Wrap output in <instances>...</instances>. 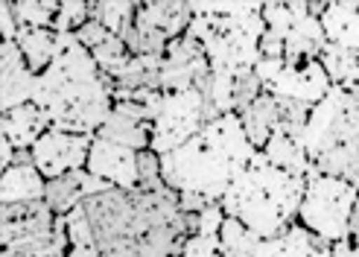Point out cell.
Masks as SVG:
<instances>
[{
	"mask_svg": "<svg viewBox=\"0 0 359 257\" xmlns=\"http://www.w3.org/2000/svg\"><path fill=\"white\" fill-rule=\"evenodd\" d=\"M97 249L102 257H178L199 234V213H184L178 193L167 185L155 190H105L85 199Z\"/></svg>",
	"mask_w": 359,
	"mask_h": 257,
	"instance_id": "cell-1",
	"label": "cell"
},
{
	"mask_svg": "<svg viewBox=\"0 0 359 257\" xmlns=\"http://www.w3.org/2000/svg\"><path fill=\"white\" fill-rule=\"evenodd\" d=\"M117 82L102 73L74 32H56V59L39 77L32 103L50 114L53 128L97 135L114 108Z\"/></svg>",
	"mask_w": 359,
	"mask_h": 257,
	"instance_id": "cell-2",
	"label": "cell"
},
{
	"mask_svg": "<svg viewBox=\"0 0 359 257\" xmlns=\"http://www.w3.org/2000/svg\"><path fill=\"white\" fill-rule=\"evenodd\" d=\"M255 155L257 150L251 146L240 114H222L175 152L161 155V178L175 193H196L213 205L222 202Z\"/></svg>",
	"mask_w": 359,
	"mask_h": 257,
	"instance_id": "cell-3",
	"label": "cell"
},
{
	"mask_svg": "<svg viewBox=\"0 0 359 257\" xmlns=\"http://www.w3.org/2000/svg\"><path fill=\"white\" fill-rule=\"evenodd\" d=\"M304 190H307V178L278 170L263 152H257L234 178L219 205L260 240H272L298 223Z\"/></svg>",
	"mask_w": 359,
	"mask_h": 257,
	"instance_id": "cell-4",
	"label": "cell"
},
{
	"mask_svg": "<svg viewBox=\"0 0 359 257\" xmlns=\"http://www.w3.org/2000/svg\"><path fill=\"white\" fill-rule=\"evenodd\" d=\"M219 117L222 114L202 94V88L175 91V94H164L161 91V97L152 105H147V120L152 123L149 150L155 155H170L178 146H184L193 135H199L208 123Z\"/></svg>",
	"mask_w": 359,
	"mask_h": 257,
	"instance_id": "cell-5",
	"label": "cell"
},
{
	"mask_svg": "<svg viewBox=\"0 0 359 257\" xmlns=\"http://www.w3.org/2000/svg\"><path fill=\"white\" fill-rule=\"evenodd\" d=\"M4 249L21 257H67L70 240L65 216H56L50 205L27 202V205H4Z\"/></svg>",
	"mask_w": 359,
	"mask_h": 257,
	"instance_id": "cell-6",
	"label": "cell"
},
{
	"mask_svg": "<svg viewBox=\"0 0 359 257\" xmlns=\"http://www.w3.org/2000/svg\"><path fill=\"white\" fill-rule=\"evenodd\" d=\"M359 199V187L336 176L313 173L298 211V223L327 243H339L351 237V216Z\"/></svg>",
	"mask_w": 359,
	"mask_h": 257,
	"instance_id": "cell-7",
	"label": "cell"
},
{
	"mask_svg": "<svg viewBox=\"0 0 359 257\" xmlns=\"http://www.w3.org/2000/svg\"><path fill=\"white\" fill-rule=\"evenodd\" d=\"M91 135H70V132H59V128H50V132L32 146V161L39 173L53 181L62 178L67 173H76L88 167V152H91Z\"/></svg>",
	"mask_w": 359,
	"mask_h": 257,
	"instance_id": "cell-8",
	"label": "cell"
},
{
	"mask_svg": "<svg viewBox=\"0 0 359 257\" xmlns=\"http://www.w3.org/2000/svg\"><path fill=\"white\" fill-rule=\"evenodd\" d=\"M210 77V62L205 44L182 35L167 44L164 53V67H161V91L164 94H175V91H190L202 88Z\"/></svg>",
	"mask_w": 359,
	"mask_h": 257,
	"instance_id": "cell-9",
	"label": "cell"
},
{
	"mask_svg": "<svg viewBox=\"0 0 359 257\" xmlns=\"http://www.w3.org/2000/svg\"><path fill=\"white\" fill-rule=\"evenodd\" d=\"M137 155L129 146L111 143L105 138L94 135L91 152H88V173L102 178L105 185H111L117 190H137L140 187V173H137Z\"/></svg>",
	"mask_w": 359,
	"mask_h": 257,
	"instance_id": "cell-10",
	"label": "cell"
},
{
	"mask_svg": "<svg viewBox=\"0 0 359 257\" xmlns=\"http://www.w3.org/2000/svg\"><path fill=\"white\" fill-rule=\"evenodd\" d=\"M330 77L321 62H307V65H298V67H290L286 65L280 70V77L266 88V94L272 97H280V100H295V103H304L316 108L321 100L330 94Z\"/></svg>",
	"mask_w": 359,
	"mask_h": 257,
	"instance_id": "cell-11",
	"label": "cell"
},
{
	"mask_svg": "<svg viewBox=\"0 0 359 257\" xmlns=\"http://www.w3.org/2000/svg\"><path fill=\"white\" fill-rule=\"evenodd\" d=\"M97 138H105L111 143L129 146L135 152H147L152 146V123L147 120V108L135 100L114 103L109 120L100 126Z\"/></svg>",
	"mask_w": 359,
	"mask_h": 257,
	"instance_id": "cell-12",
	"label": "cell"
},
{
	"mask_svg": "<svg viewBox=\"0 0 359 257\" xmlns=\"http://www.w3.org/2000/svg\"><path fill=\"white\" fill-rule=\"evenodd\" d=\"M105 190H111V185H105L102 178L91 176L88 170H76V173H67L62 178L47 181L44 202H47L50 211L56 213V216H67L74 208L85 205V199L100 196Z\"/></svg>",
	"mask_w": 359,
	"mask_h": 257,
	"instance_id": "cell-13",
	"label": "cell"
},
{
	"mask_svg": "<svg viewBox=\"0 0 359 257\" xmlns=\"http://www.w3.org/2000/svg\"><path fill=\"white\" fill-rule=\"evenodd\" d=\"M0 67H4V88H0V94H4V112H12V108H18V105L32 103L39 77L29 70L21 47H18L15 41H4Z\"/></svg>",
	"mask_w": 359,
	"mask_h": 257,
	"instance_id": "cell-14",
	"label": "cell"
},
{
	"mask_svg": "<svg viewBox=\"0 0 359 257\" xmlns=\"http://www.w3.org/2000/svg\"><path fill=\"white\" fill-rule=\"evenodd\" d=\"M50 128H53L50 114L35 103H27V105L12 108V112H4V138L15 146V150H32Z\"/></svg>",
	"mask_w": 359,
	"mask_h": 257,
	"instance_id": "cell-15",
	"label": "cell"
},
{
	"mask_svg": "<svg viewBox=\"0 0 359 257\" xmlns=\"http://www.w3.org/2000/svg\"><path fill=\"white\" fill-rule=\"evenodd\" d=\"M190 21H193L190 4H182V0H147V4H140L135 24L152 27L158 32H164L170 41H175L187 32Z\"/></svg>",
	"mask_w": 359,
	"mask_h": 257,
	"instance_id": "cell-16",
	"label": "cell"
},
{
	"mask_svg": "<svg viewBox=\"0 0 359 257\" xmlns=\"http://www.w3.org/2000/svg\"><path fill=\"white\" fill-rule=\"evenodd\" d=\"M321 27L330 44L359 53V0H333L321 15Z\"/></svg>",
	"mask_w": 359,
	"mask_h": 257,
	"instance_id": "cell-17",
	"label": "cell"
},
{
	"mask_svg": "<svg viewBox=\"0 0 359 257\" xmlns=\"http://www.w3.org/2000/svg\"><path fill=\"white\" fill-rule=\"evenodd\" d=\"M240 120H243V128L245 135L251 140V146H255L257 152L266 150V143L272 140V135L278 132L280 126V108H278V100L272 94H263L251 103L248 108H243L240 112Z\"/></svg>",
	"mask_w": 359,
	"mask_h": 257,
	"instance_id": "cell-18",
	"label": "cell"
},
{
	"mask_svg": "<svg viewBox=\"0 0 359 257\" xmlns=\"http://www.w3.org/2000/svg\"><path fill=\"white\" fill-rule=\"evenodd\" d=\"M4 205H27V202H41L47 193V178L39 173L35 164H15L4 170Z\"/></svg>",
	"mask_w": 359,
	"mask_h": 257,
	"instance_id": "cell-19",
	"label": "cell"
},
{
	"mask_svg": "<svg viewBox=\"0 0 359 257\" xmlns=\"http://www.w3.org/2000/svg\"><path fill=\"white\" fill-rule=\"evenodd\" d=\"M327 240H321L313 231H307L301 223L290 225L280 237H272V240H260L255 257H310L318 246H325Z\"/></svg>",
	"mask_w": 359,
	"mask_h": 257,
	"instance_id": "cell-20",
	"label": "cell"
},
{
	"mask_svg": "<svg viewBox=\"0 0 359 257\" xmlns=\"http://www.w3.org/2000/svg\"><path fill=\"white\" fill-rule=\"evenodd\" d=\"M263 155L269 158V164H275L278 170H286V173H292V176L310 178V176L316 173L310 155L304 152V146H301L295 138H290L286 132H280V128L272 135V140L266 143Z\"/></svg>",
	"mask_w": 359,
	"mask_h": 257,
	"instance_id": "cell-21",
	"label": "cell"
},
{
	"mask_svg": "<svg viewBox=\"0 0 359 257\" xmlns=\"http://www.w3.org/2000/svg\"><path fill=\"white\" fill-rule=\"evenodd\" d=\"M15 44L21 47L24 59H27V65H29V70L35 73V77H41V73L53 65V59H56V32H53V29L21 27Z\"/></svg>",
	"mask_w": 359,
	"mask_h": 257,
	"instance_id": "cell-22",
	"label": "cell"
},
{
	"mask_svg": "<svg viewBox=\"0 0 359 257\" xmlns=\"http://www.w3.org/2000/svg\"><path fill=\"white\" fill-rule=\"evenodd\" d=\"M140 4L132 0H91V21L102 24L111 35H123L137 21Z\"/></svg>",
	"mask_w": 359,
	"mask_h": 257,
	"instance_id": "cell-23",
	"label": "cell"
},
{
	"mask_svg": "<svg viewBox=\"0 0 359 257\" xmlns=\"http://www.w3.org/2000/svg\"><path fill=\"white\" fill-rule=\"evenodd\" d=\"M62 0H12L15 18L21 27L29 29H53Z\"/></svg>",
	"mask_w": 359,
	"mask_h": 257,
	"instance_id": "cell-24",
	"label": "cell"
},
{
	"mask_svg": "<svg viewBox=\"0 0 359 257\" xmlns=\"http://www.w3.org/2000/svg\"><path fill=\"white\" fill-rule=\"evenodd\" d=\"M219 243H222V251L228 257H255V251L260 246V237L255 231H248L240 219L228 216L222 231H219Z\"/></svg>",
	"mask_w": 359,
	"mask_h": 257,
	"instance_id": "cell-25",
	"label": "cell"
},
{
	"mask_svg": "<svg viewBox=\"0 0 359 257\" xmlns=\"http://www.w3.org/2000/svg\"><path fill=\"white\" fill-rule=\"evenodd\" d=\"M88 21H91V4L85 0H62L59 15L53 21V32H79Z\"/></svg>",
	"mask_w": 359,
	"mask_h": 257,
	"instance_id": "cell-26",
	"label": "cell"
},
{
	"mask_svg": "<svg viewBox=\"0 0 359 257\" xmlns=\"http://www.w3.org/2000/svg\"><path fill=\"white\" fill-rule=\"evenodd\" d=\"M65 225H67V240L70 249H79V246H97V237H94V225H91V216H88L85 205L74 208L65 216Z\"/></svg>",
	"mask_w": 359,
	"mask_h": 257,
	"instance_id": "cell-27",
	"label": "cell"
},
{
	"mask_svg": "<svg viewBox=\"0 0 359 257\" xmlns=\"http://www.w3.org/2000/svg\"><path fill=\"white\" fill-rule=\"evenodd\" d=\"M260 94H263V85L257 79L255 67H251V70H240L237 77H234V112L240 114L243 108H248Z\"/></svg>",
	"mask_w": 359,
	"mask_h": 257,
	"instance_id": "cell-28",
	"label": "cell"
},
{
	"mask_svg": "<svg viewBox=\"0 0 359 257\" xmlns=\"http://www.w3.org/2000/svg\"><path fill=\"white\" fill-rule=\"evenodd\" d=\"M263 21H266V29L275 32L278 39L286 41L292 24H295V12L290 9V4H266L263 6Z\"/></svg>",
	"mask_w": 359,
	"mask_h": 257,
	"instance_id": "cell-29",
	"label": "cell"
},
{
	"mask_svg": "<svg viewBox=\"0 0 359 257\" xmlns=\"http://www.w3.org/2000/svg\"><path fill=\"white\" fill-rule=\"evenodd\" d=\"M178 257H228L222 251V243H219V237H202V234H196L187 240V246L182 249V254Z\"/></svg>",
	"mask_w": 359,
	"mask_h": 257,
	"instance_id": "cell-30",
	"label": "cell"
},
{
	"mask_svg": "<svg viewBox=\"0 0 359 257\" xmlns=\"http://www.w3.org/2000/svg\"><path fill=\"white\" fill-rule=\"evenodd\" d=\"M225 219H228L225 208L219 205V202H213V205H208V208L199 213V234H202V237H219Z\"/></svg>",
	"mask_w": 359,
	"mask_h": 257,
	"instance_id": "cell-31",
	"label": "cell"
},
{
	"mask_svg": "<svg viewBox=\"0 0 359 257\" xmlns=\"http://www.w3.org/2000/svg\"><path fill=\"white\" fill-rule=\"evenodd\" d=\"M76 39H79V44H82L88 53H91V50H97L100 44L109 41V39H111V32L105 29L102 24H97V21H88V24L76 32Z\"/></svg>",
	"mask_w": 359,
	"mask_h": 257,
	"instance_id": "cell-32",
	"label": "cell"
},
{
	"mask_svg": "<svg viewBox=\"0 0 359 257\" xmlns=\"http://www.w3.org/2000/svg\"><path fill=\"white\" fill-rule=\"evenodd\" d=\"M283 67H286L283 59H260V62L255 65V73H257V79H260L263 91L280 77V70H283Z\"/></svg>",
	"mask_w": 359,
	"mask_h": 257,
	"instance_id": "cell-33",
	"label": "cell"
},
{
	"mask_svg": "<svg viewBox=\"0 0 359 257\" xmlns=\"http://www.w3.org/2000/svg\"><path fill=\"white\" fill-rule=\"evenodd\" d=\"M0 27H4V41H15L18 32H21V24H18L15 9H12V0L0 4Z\"/></svg>",
	"mask_w": 359,
	"mask_h": 257,
	"instance_id": "cell-34",
	"label": "cell"
},
{
	"mask_svg": "<svg viewBox=\"0 0 359 257\" xmlns=\"http://www.w3.org/2000/svg\"><path fill=\"white\" fill-rule=\"evenodd\" d=\"M283 50H286V44H283V39H278L275 32H263V39H260V56L263 59H283Z\"/></svg>",
	"mask_w": 359,
	"mask_h": 257,
	"instance_id": "cell-35",
	"label": "cell"
},
{
	"mask_svg": "<svg viewBox=\"0 0 359 257\" xmlns=\"http://www.w3.org/2000/svg\"><path fill=\"white\" fill-rule=\"evenodd\" d=\"M333 257H359V243H353V240L333 243Z\"/></svg>",
	"mask_w": 359,
	"mask_h": 257,
	"instance_id": "cell-36",
	"label": "cell"
},
{
	"mask_svg": "<svg viewBox=\"0 0 359 257\" xmlns=\"http://www.w3.org/2000/svg\"><path fill=\"white\" fill-rule=\"evenodd\" d=\"M67 257H102L97 246H79V249H70Z\"/></svg>",
	"mask_w": 359,
	"mask_h": 257,
	"instance_id": "cell-37",
	"label": "cell"
},
{
	"mask_svg": "<svg viewBox=\"0 0 359 257\" xmlns=\"http://www.w3.org/2000/svg\"><path fill=\"white\" fill-rule=\"evenodd\" d=\"M348 240L359 243V199H356V205H353V216H351V237Z\"/></svg>",
	"mask_w": 359,
	"mask_h": 257,
	"instance_id": "cell-38",
	"label": "cell"
}]
</instances>
